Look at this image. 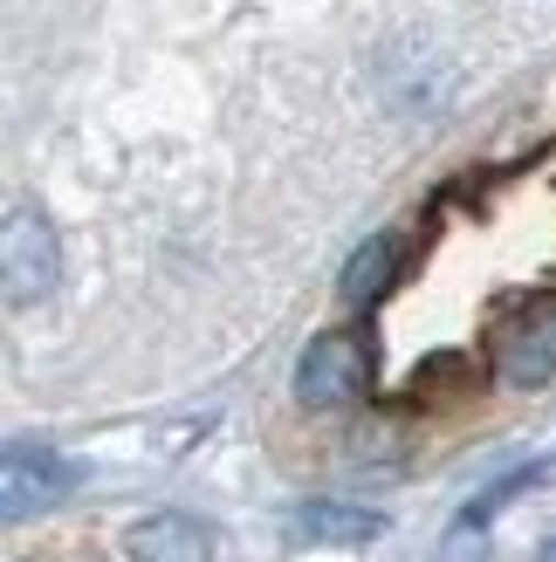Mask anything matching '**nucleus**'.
<instances>
[{
  "mask_svg": "<svg viewBox=\"0 0 556 562\" xmlns=\"http://www.w3.org/2000/svg\"><path fill=\"white\" fill-rule=\"evenodd\" d=\"M69 487H76V467L55 453V446L14 439V446H8V467H0V515L21 528V521L48 515L55 501H69Z\"/></svg>",
  "mask_w": 556,
  "mask_h": 562,
  "instance_id": "nucleus-4",
  "label": "nucleus"
},
{
  "mask_svg": "<svg viewBox=\"0 0 556 562\" xmlns=\"http://www.w3.org/2000/svg\"><path fill=\"white\" fill-rule=\"evenodd\" d=\"M371 391V336L365 329H323L296 357V405L302 412H344Z\"/></svg>",
  "mask_w": 556,
  "mask_h": 562,
  "instance_id": "nucleus-2",
  "label": "nucleus"
},
{
  "mask_svg": "<svg viewBox=\"0 0 556 562\" xmlns=\"http://www.w3.org/2000/svg\"><path fill=\"white\" fill-rule=\"evenodd\" d=\"M289 536L310 542V549H365L385 536V515L357 508V501H302L289 515Z\"/></svg>",
  "mask_w": 556,
  "mask_h": 562,
  "instance_id": "nucleus-6",
  "label": "nucleus"
},
{
  "mask_svg": "<svg viewBox=\"0 0 556 562\" xmlns=\"http://www.w3.org/2000/svg\"><path fill=\"white\" fill-rule=\"evenodd\" d=\"M399 274H405V240H399V234H371V240L344 261L337 295H344L351 308H378L385 295L399 289Z\"/></svg>",
  "mask_w": 556,
  "mask_h": 562,
  "instance_id": "nucleus-7",
  "label": "nucleus"
},
{
  "mask_svg": "<svg viewBox=\"0 0 556 562\" xmlns=\"http://www.w3.org/2000/svg\"><path fill=\"white\" fill-rule=\"evenodd\" d=\"M55 281H63L55 220L35 200H8V220H0V295H8V308H35L55 295Z\"/></svg>",
  "mask_w": 556,
  "mask_h": 562,
  "instance_id": "nucleus-1",
  "label": "nucleus"
},
{
  "mask_svg": "<svg viewBox=\"0 0 556 562\" xmlns=\"http://www.w3.org/2000/svg\"><path fill=\"white\" fill-rule=\"evenodd\" d=\"M488 357H494V378L515 384V391H543L556 378V295H536L509 308L488 336Z\"/></svg>",
  "mask_w": 556,
  "mask_h": 562,
  "instance_id": "nucleus-3",
  "label": "nucleus"
},
{
  "mask_svg": "<svg viewBox=\"0 0 556 562\" xmlns=\"http://www.w3.org/2000/svg\"><path fill=\"white\" fill-rule=\"evenodd\" d=\"M124 555L131 562H213V528L200 515L165 508V515H145L124 528Z\"/></svg>",
  "mask_w": 556,
  "mask_h": 562,
  "instance_id": "nucleus-5",
  "label": "nucleus"
},
{
  "mask_svg": "<svg viewBox=\"0 0 556 562\" xmlns=\"http://www.w3.org/2000/svg\"><path fill=\"white\" fill-rule=\"evenodd\" d=\"M543 473H549V460H530V467H515V473H502V481H488L475 501H467V508L454 515V542H467V536H481V528L494 521V515H502L509 508V501L522 494V487H536L543 481Z\"/></svg>",
  "mask_w": 556,
  "mask_h": 562,
  "instance_id": "nucleus-8",
  "label": "nucleus"
},
{
  "mask_svg": "<svg viewBox=\"0 0 556 562\" xmlns=\"http://www.w3.org/2000/svg\"><path fill=\"white\" fill-rule=\"evenodd\" d=\"M543 562H556V536H549V542H543Z\"/></svg>",
  "mask_w": 556,
  "mask_h": 562,
  "instance_id": "nucleus-9",
  "label": "nucleus"
}]
</instances>
